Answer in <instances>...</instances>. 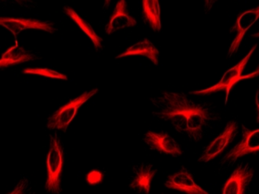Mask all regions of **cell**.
<instances>
[{
	"mask_svg": "<svg viewBox=\"0 0 259 194\" xmlns=\"http://www.w3.org/2000/svg\"><path fill=\"white\" fill-rule=\"evenodd\" d=\"M151 102L155 117L170 123L179 133L195 142L201 139L205 128L215 120L209 107L193 102L183 93L163 91Z\"/></svg>",
	"mask_w": 259,
	"mask_h": 194,
	"instance_id": "cell-1",
	"label": "cell"
},
{
	"mask_svg": "<svg viewBox=\"0 0 259 194\" xmlns=\"http://www.w3.org/2000/svg\"><path fill=\"white\" fill-rule=\"evenodd\" d=\"M257 48V44L253 47L250 51H249L247 56L240 61L237 65H235L233 68H230V70H228L223 75V78L218 83L214 86L211 88H207V89L201 90V91H192L190 92L191 95H208L212 93L218 92V91H225L226 93V104H227L228 97L230 95V90L233 88L235 84H237L238 81L243 79H249V78H254V77L259 76V66L257 69L252 73L248 74V75H242L243 68L247 65L250 59L251 54L254 53Z\"/></svg>",
	"mask_w": 259,
	"mask_h": 194,
	"instance_id": "cell-2",
	"label": "cell"
},
{
	"mask_svg": "<svg viewBox=\"0 0 259 194\" xmlns=\"http://www.w3.org/2000/svg\"><path fill=\"white\" fill-rule=\"evenodd\" d=\"M63 146L56 135L51 136L49 152L48 156V175L45 189L51 193H60L61 174L63 165Z\"/></svg>",
	"mask_w": 259,
	"mask_h": 194,
	"instance_id": "cell-3",
	"label": "cell"
},
{
	"mask_svg": "<svg viewBox=\"0 0 259 194\" xmlns=\"http://www.w3.org/2000/svg\"><path fill=\"white\" fill-rule=\"evenodd\" d=\"M98 91V89L86 91L75 99L71 100L66 105L61 107L48 118V128L51 130H61L65 132L75 114L77 113L79 108L91 97L96 95Z\"/></svg>",
	"mask_w": 259,
	"mask_h": 194,
	"instance_id": "cell-4",
	"label": "cell"
},
{
	"mask_svg": "<svg viewBox=\"0 0 259 194\" xmlns=\"http://www.w3.org/2000/svg\"><path fill=\"white\" fill-rule=\"evenodd\" d=\"M242 132L243 139L226 154L223 161H221V165L236 162L239 158L247 154L254 153L259 151V129L250 131L243 127Z\"/></svg>",
	"mask_w": 259,
	"mask_h": 194,
	"instance_id": "cell-5",
	"label": "cell"
},
{
	"mask_svg": "<svg viewBox=\"0 0 259 194\" xmlns=\"http://www.w3.org/2000/svg\"><path fill=\"white\" fill-rule=\"evenodd\" d=\"M237 129H238V124L236 121L228 122L223 133H221L214 139V142H212L205 149L203 155L200 157L198 161L208 162L215 158L233 140V138L237 135Z\"/></svg>",
	"mask_w": 259,
	"mask_h": 194,
	"instance_id": "cell-6",
	"label": "cell"
},
{
	"mask_svg": "<svg viewBox=\"0 0 259 194\" xmlns=\"http://www.w3.org/2000/svg\"><path fill=\"white\" fill-rule=\"evenodd\" d=\"M144 141L151 149L161 153L168 154L175 158L182 154L180 145L166 132L148 131L144 137Z\"/></svg>",
	"mask_w": 259,
	"mask_h": 194,
	"instance_id": "cell-7",
	"label": "cell"
},
{
	"mask_svg": "<svg viewBox=\"0 0 259 194\" xmlns=\"http://www.w3.org/2000/svg\"><path fill=\"white\" fill-rule=\"evenodd\" d=\"M254 171L249 164L241 163L232 174L223 189L224 194H243L254 177Z\"/></svg>",
	"mask_w": 259,
	"mask_h": 194,
	"instance_id": "cell-8",
	"label": "cell"
},
{
	"mask_svg": "<svg viewBox=\"0 0 259 194\" xmlns=\"http://www.w3.org/2000/svg\"><path fill=\"white\" fill-rule=\"evenodd\" d=\"M0 25L7 28L14 35H18L21 31L25 29H39L55 33V25L51 21L40 20L28 19V18H0Z\"/></svg>",
	"mask_w": 259,
	"mask_h": 194,
	"instance_id": "cell-9",
	"label": "cell"
},
{
	"mask_svg": "<svg viewBox=\"0 0 259 194\" xmlns=\"http://www.w3.org/2000/svg\"><path fill=\"white\" fill-rule=\"evenodd\" d=\"M259 18V7H256L254 9L246 11L239 16L237 18L236 25L233 27L231 32L235 30L237 32V35L235 37L230 49L228 51L227 58H230L238 51L240 48V44L243 41V36L245 35L247 30L254 25V23L258 20Z\"/></svg>",
	"mask_w": 259,
	"mask_h": 194,
	"instance_id": "cell-10",
	"label": "cell"
},
{
	"mask_svg": "<svg viewBox=\"0 0 259 194\" xmlns=\"http://www.w3.org/2000/svg\"><path fill=\"white\" fill-rule=\"evenodd\" d=\"M165 185L169 189H176L188 194H208V192L202 189L193 179L186 168H182L177 173L167 178Z\"/></svg>",
	"mask_w": 259,
	"mask_h": 194,
	"instance_id": "cell-11",
	"label": "cell"
},
{
	"mask_svg": "<svg viewBox=\"0 0 259 194\" xmlns=\"http://www.w3.org/2000/svg\"><path fill=\"white\" fill-rule=\"evenodd\" d=\"M136 20L130 15L126 0H119L114 9L112 16L105 27V32L112 34L122 28L135 26Z\"/></svg>",
	"mask_w": 259,
	"mask_h": 194,
	"instance_id": "cell-12",
	"label": "cell"
},
{
	"mask_svg": "<svg viewBox=\"0 0 259 194\" xmlns=\"http://www.w3.org/2000/svg\"><path fill=\"white\" fill-rule=\"evenodd\" d=\"M156 172L157 169L152 165H141L135 172L130 188L139 193H149L151 182Z\"/></svg>",
	"mask_w": 259,
	"mask_h": 194,
	"instance_id": "cell-13",
	"label": "cell"
},
{
	"mask_svg": "<svg viewBox=\"0 0 259 194\" xmlns=\"http://www.w3.org/2000/svg\"><path fill=\"white\" fill-rule=\"evenodd\" d=\"M142 16L146 25L155 32H160L161 18L159 0H142Z\"/></svg>",
	"mask_w": 259,
	"mask_h": 194,
	"instance_id": "cell-14",
	"label": "cell"
},
{
	"mask_svg": "<svg viewBox=\"0 0 259 194\" xmlns=\"http://www.w3.org/2000/svg\"><path fill=\"white\" fill-rule=\"evenodd\" d=\"M130 55H142L150 59L154 65H157L159 64V51L148 38H145L143 41L132 46L123 54L118 55L116 58H123Z\"/></svg>",
	"mask_w": 259,
	"mask_h": 194,
	"instance_id": "cell-15",
	"label": "cell"
},
{
	"mask_svg": "<svg viewBox=\"0 0 259 194\" xmlns=\"http://www.w3.org/2000/svg\"><path fill=\"white\" fill-rule=\"evenodd\" d=\"M35 59L36 57L34 54H30L24 48H20L18 46H14L3 54L0 60V67L1 68H7Z\"/></svg>",
	"mask_w": 259,
	"mask_h": 194,
	"instance_id": "cell-16",
	"label": "cell"
},
{
	"mask_svg": "<svg viewBox=\"0 0 259 194\" xmlns=\"http://www.w3.org/2000/svg\"><path fill=\"white\" fill-rule=\"evenodd\" d=\"M63 11L65 14L68 15L72 21H75L77 24L78 26L81 28V30L83 31L84 33L91 38L97 51H100L103 48L102 38L95 32V30L91 26L88 21L82 19L79 14L72 9V7H65L63 8Z\"/></svg>",
	"mask_w": 259,
	"mask_h": 194,
	"instance_id": "cell-17",
	"label": "cell"
},
{
	"mask_svg": "<svg viewBox=\"0 0 259 194\" xmlns=\"http://www.w3.org/2000/svg\"><path fill=\"white\" fill-rule=\"evenodd\" d=\"M24 73L27 74H34V75H42V76L48 77V78H52V79H61V80H68L66 75L64 74L60 73V72H56V71L52 70L50 68H25V70L23 71Z\"/></svg>",
	"mask_w": 259,
	"mask_h": 194,
	"instance_id": "cell-18",
	"label": "cell"
},
{
	"mask_svg": "<svg viewBox=\"0 0 259 194\" xmlns=\"http://www.w3.org/2000/svg\"><path fill=\"white\" fill-rule=\"evenodd\" d=\"M102 178H103V175L100 172L92 171L88 174L87 179H88V182L90 184L93 185V184L100 183L102 181Z\"/></svg>",
	"mask_w": 259,
	"mask_h": 194,
	"instance_id": "cell-19",
	"label": "cell"
},
{
	"mask_svg": "<svg viewBox=\"0 0 259 194\" xmlns=\"http://www.w3.org/2000/svg\"><path fill=\"white\" fill-rule=\"evenodd\" d=\"M3 1L18 4V5L21 6V7H27V6L32 4L35 2V0H3Z\"/></svg>",
	"mask_w": 259,
	"mask_h": 194,
	"instance_id": "cell-20",
	"label": "cell"
},
{
	"mask_svg": "<svg viewBox=\"0 0 259 194\" xmlns=\"http://www.w3.org/2000/svg\"><path fill=\"white\" fill-rule=\"evenodd\" d=\"M204 1V11L206 14H208L214 4L217 2L218 0H203Z\"/></svg>",
	"mask_w": 259,
	"mask_h": 194,
	"instance_id": "cell-21",
	"label": "cell"
},
{
	"mask_svg": "<svg viewBox=\"0 0 259 194\" xmlns=\"http://www.w3.org/2000/svg\"><path fill=\"white\" fill-rule=\"evenodd\" d=\"M255 101L256 105H257V122L259 123V88L257 90V91H256Z\"/></svg>",
	"mask_w": 259,
	"mask_h": 194,
	"instance_id": "cell-22",
	"label": "cell"
},
{
	"mask_svg": "<svg viewBox=\"0 0 259 194\" xmlns=\"http://www.w3.org/2000/svg\"><path fill=\"white\" fill-rule=\"evenodd\" d=\"M112 0H105V2H104L103 8H107V7H109L110 5V3Z\"/></svg>",
	"mask_w": 259,
	"mask_h": 194,
	"instance_id": "cell-23",
	"label": "cell"
},
{
	"mask_svg": "<svg viewBox=\"0 0 259 194\" xmlns=\"http://www.w3.org/2000/svg\"><path fill=\"white\" fill-rule=\"evenodd\" d=\"M252 36L253 37H259V32H256V33L253 34Z\"/></svg>",
	"mask_w": 259,
	"mask_h": 194,
	"instance_id": "cell-24",
	"label": "cell"
}]
</instances>
